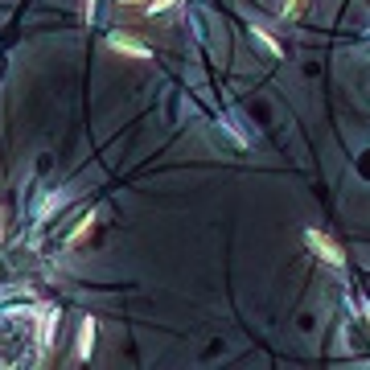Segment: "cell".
I'll return each mask as SVG.
<instances>
[{
	"label": "cell",
	"mask_w": 370,
	"mask_h": 370,
	"mask_svg": "<svg viewBox=\"0 0 370 370\" xmlns=\"http://www.w3.org/2000/svg\"><path fill=\"white\" fill-rule=\"evenodd\" d=\"M305 247L317 255V259H325L329 268H346V251L329 239V234H321V231H305Z\"/></svg>",
	"instance_id": "6da1fadb"
},
{
	"label": "cell",
	"mask_w": 370,
	"mask_h": 370,
	"mask_svg": "<svg viewBox=\"0 0 370 370\" xmlns=\"http://www.w3.org/2000/svg\"><path fill=\"white\" fill-rule=\"evenodd\" d=\"M111 49H120L128 58H152V49L144 46L140 38H128V33H111Z\"/></svg>",
	"instance_id": "7a4b0ae2"
},
{
	"label": "cell",
	"mask_w": 370,
	"mask_h": 370,
	"mask_svg": "<svg viewBox=\"0 0 370 370\" xmlns=\"http://www.w3.org/2000/svg\"><path fill=\"white\" fill-rule=\"evenodd\" d=\"M91 350H95V317H87L83 329H79V350H74V358H79V362H87V358H91Z\"/></svg>",
	"instance_id": "3957f363"
},
{
	"label": "cell",
	"mask_w": 370,
	"mask_h": 370,
	"mask_svg": "<svg viewBox=\"0 0 370 370\" xmlns=\"http://www.w3.org/2000/svg\"><path fill=\"white\" fill-rule=\"evenodd\" d=\"M91 231H95V214H83V218H79V227L66 234V247H79V243H83Z\"/></svg>",
	"instance_id": "277c9868"
},
{
	"label": "cell",
	"mask_w": 370,
	"mask_h": 370,
	"mask_svg": "<svg viewBox=\"0 0 370 370\" xmlns=\"http://www.w3.org/2000/svg\"><path fill=\"white\" fill-rule=\"evenodd\" d=\"M251 38H255V42H259V46L268 49V54H272V58H280V54H284V49H280V42H276V38H272V33H268V29H259V25H255V29H251Z\"/></svg>",
	"instance_id": "5b68a950"
},
{
	"label": "cell",
	"mask_w": 370,
	"mask_h": 370,
	"mask_svg": "<svg viewBox=\"0 0 370 370\" xmlns=\"http://www.w3.org/2000/svg\"><path fill=\"white\" fill-rule=\"evenodd\" d=\"M54 317H58L54 309H42V325H38V341H42V350L49 346V329H54Z\"/></svg>",
	"instance_id": "8992f818"
},
{
	"label": "cell",
	"mask_w": 370,
	"mask_h": 370,
	"mask_svg": "<svg viewBox=\"0 0 370 370\" xmlns=\"http://www.w3.org/2000/svg\"><path fill=\"white\" fill-rule=\"evenodd\" d=\"M177 4H182V0H152L144 13H148V17H156V13H169V8H177Z\"/></svg>",
	"instance_id": "52a82bcc"
},
{
	"label": "cell",
	"mask_w": 370,
	"mask_h": 370,
	"mask_svg": "<svg viewBox=\"0 0 370 370\" xmlns=\"http://www.w3.org/2000/svg\"><path fill=\"white\" fill-rule=\"evenodd\" d=\"M305 13V0H284V21H296Z\"/></svg>",
	"instance_id": "ba28073f"
},
{
	"label": "cell",
	"mask_w": 370,
	"mask_h": 370,
	"mask_svg": "<svg viewBox=\"0 0 370 370\" xmlns=\"http://www.w3.org/2000/svg\"><path fill=\"white\" fill-rule=\"evenodd\" d=\"M362 317H367V325H370V300H362Z\"/></svg>",
	"instance_id": "9c48e42d"
},
{
	"label": "cell",
	"mask_w": 370,
	"mask_h": 370,
	"mask_svg": "<svg viewBox=\"0 0 370 370\" xmlns=\"http://www.w3.org/2000/svg\"><path fill=\"white\" fill-rule=\"evenodd\" d=\"M120 4H144V8H148V4H152V0H120Z\"/></svg>",
	"instance_id": "30bf717a"
}]
</instances>
